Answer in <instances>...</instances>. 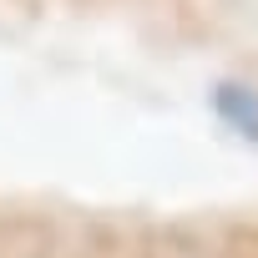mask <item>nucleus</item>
Wrapping results in <instances>:
<instances>
[{
  "label": "nucleus",
  "instance_id": "f257e3e1",
  "mask_svg": "<svg viewBox=\"0 0 258 258\" xmlns=\"http://www.w3.org/2000/svg\"><path fill=\"white\" fill-rule=\"evenodd\" d=\"M218 106H223V116H233L248 137H258V96L253 91H243V86H223L218 91Z\"/></svg>",
  "mask_w": 258,
  "mask_h": 258
}]
</instances>
